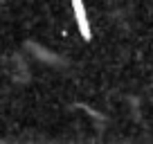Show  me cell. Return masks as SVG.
Masks as SVG:
<instances>
[{"label":"cell","mask_w":153,"mask_h":144,"mask_svg":"<svg viewBox=\"0 0 153 144\" xmlns=\"http://www.w3.org/2000/svg\"><path fill=\"white\" fill-rule=\"evenodd\" d=\"M72 11H74V18H76V25H79V32H81L83 41H90L92 32H90V23H88V16H86L81 0H72Z\"/></svg>","instance_id":"obj_1"}]
</instances>
